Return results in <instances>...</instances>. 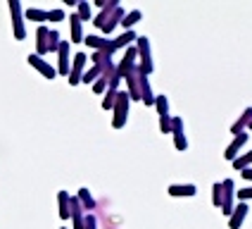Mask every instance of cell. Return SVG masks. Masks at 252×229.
<instances>
[{
    "mask_svg": "<svg viewBox=\"0 0 252 229\" xmlns=\"http://www.w3.org/2000/svg\"><path fill=\"white\" fill-rule=\"evenodd\" d=\"M86 60H88L86 53H76V55H74V62L69 65V84L71 86L81 84V76H84V70H86Z\"/></svg>",
    "mask_w": 252,
    "mask_h": 229,
    "instance_id": "cell-11",
    "label": "cell"
},
{
    "mask_svg": "<svg viewBox=\"0 0 252 229\" xmlns=\"http://www.w3.org/2000/svg\"><path fill=\"white\" fill-rule=\"evenodd\" d=\"M84 229H98V217H95V215H93V213H86Z\"/></svg>",
    "mask_w": 252,
    "mask_h": 229,
    "instance_id": "cell-31",
    "label": "cell"
},
{
    "mask_svg": "<svg viewBox=\"0 0 252 229\" xmlns=\"http://www.w3.org/2000/svg\"><path fill=\"white\" fill-rule=\"evenodd\" d=\"M250 119H252V108H245V110L240 113L238 119L233 122V127H231V134H233V136L243 134V131L248 129V124H250Z\"/></svg>",
    "mask_w": 252,
    "mask_h": 229,
    "instance_id": "cell-17",
    "label": "cell"
},
{
    "mask_svg": "<svg viewBox=\"0 0 252 229\" xmlns=\"http://www.w3.org/2000/svg\"><path fill=\"white\" fill-rule=\"evenodd\" d=\"M69 31H71V43L84 41V27H81V19L76 14H69Z\"/></svg>",
    "mask_w": 252,
    "mask_h": 229,
    "instance_id": "cell-18",
    "label": "cell"
},
{
    "mask_svg": "<svg viewBox=\"0 0 252 229\" xmlns=\"http://www.w3.org/2000/svg\"><path fill=\"white\" fill-rule=\"evenodd\" d=\"M136 50H138V70L143 72L145 76H150L155 70L153 50H150V38H148V36H138V38H136Z\"/></svg>",
    "mask_w": 252,
    "mask_h": 229,
    "instance_id": "cell-3",
    "label": "cell"
},
{
    "mask_svg": "<svg viewBox=\"0 0 252 229\" xmlns=\"http://www.w3.org/2000/svg\"><path fill=\"white\" fill-rule=\"evenodd\" d=\"M114 98H117V93H114V91H105V98H102V110H112Z\"/></svg>",
    "mask_w": 252,
    "mask_h": 229,
    "instance_id": "cell-29",
    "label": "cell"
},
{
    "mask_svg": "<svg viewBox=\"0 0 252 229\" xmlns=\"http://www.w3.org/2000/svg\"><path fill=\"white\" fill-rule=\"evenodd\" d=\"M171 136H174V146H176V151H186L188 148V139H186V127H183V119L181 117H171V131H169Z\"/></svg>",
    "mask_w": 252,
    "mask_h": 229,
    "instance_id": "cell-9",
    "label": "cell"
},
{
    "mask_svg": "<svg viewBox=\"0 0 252 229\" xmlns=\"http://www.w3.org/2000/svg\"><path fill=\"white\" fill-rule=\"evenodd\" d=\"M128 105H131V98L126 91H117V98H114V105H112V127L114 129H122L128 119Z\"/></svg>",
    "mask_w": 252,
    "mask_h": 229,
    "instance_id": "cell-4",
    "label": "cell"
},
{
    "mask_svg": "<svg viewBox=\"0 0 252 229\" xmlns=\"http://www.w3.org/2000/svg\"><path fill=\"white\" fill-rule=\"evenodd\" d=\"M95 79H100V70L95 67V65H93L91 70H86V72H84V76H81V84H93Z\"/></svg>",
    "mask_w": 252,
    "mask_h": 229,
    "instance_id": "cell-26",
    "label": "cell"
},
{
    "mask_svg": "<svg viewBox=\"0 0 252 229\" xmlns=\"http://www.w3.org/2000/svg\"><path fill=\"white\" fill-rule=\"evenodd\" d=\"M240 174H243V177H245L248 182H252V167H248V170H243Z\"/></svg>",
    "mask_w": 252,
    "mask_h": 229,
    "instance_id": "cell-33",
    "label": "cell"
},
{
    "mask_svg": "<svg viewBox=\"0 0 252 229\" xmlns=\"http://www.w3.org/2000/svg\"><path fill=\"white\" fill-rule=\"evenodd\" d=\"M107 84H110V81H107L105 76H100V79L93 81V91H95V93H105V91H107Z\"/></svg>",
    "mask_w": 252,
    "mask_h": 229,
    "instance_id": "cell-30",
    "label": "cell"
},
{
    "mask_svg": "<svg viewBox=\"0 0 252 229\" xmlns=\"http://www.w3.org/2000/svg\"><path fill=\"white\" fill-rule=\"evenodd\" d=\"M24 19H31V22H50V10H38V7H29L27 12H24Z\"/></svg>",
    "mask_w": 252,
    "mask_h": 229,
    "instance_id": "cell-20",
    "label": "cell"
},
{
    "mask_svg": "<svg viewBox=\"0 0 252 229\" xmlns=\"http://www.w3.org/2000/svg\"><path fill=\"white\" fill-rule=\"evenodd\" d=\"M167 193L169 196H174V198H193L197 193V186L195 184H169L167 189Z\"/></svg>",
    "mask_w": 252,
    "mask_h": 229,
    "instance_id": "cell-16",
    "label": "cell"
},
{
    "mask_svg": "<svg viewBox=\"0 0 252 229\" xmlns=\"http://www.w3.org/2000/svg\"><path fill=\"white\" fill-rule=\"evenodd\" d=\"M236 198H238L240 203H248V200H252V186H243L240 191H236Z\"/></svg>",
    "mask_w": 252,
    "mask_h": 229,
    "instance_id": "cell-28",
    "label": "cell"
},
{
    "mask_svg": "<svg viewBox=\"0 0 252 229\" xmlns=\"http://www.w3.org/2000/svg\"><path fill=\"white\" fill-rule=\"evenodd\" d=\"M124 7L119 5V0H110L105 7H102V12L93 19V24L102 31V34H112L117 24H122V19H124Z\"/></svg>",
    "mask_w": 252,
    "mask_h": 229,
    "instance_id": "cell-1",
    "label": "cell"
},
{
    "mask_svg": "<svg viewBox=\"0 0 252 229\" xmlns=\"http://www.w3.org/2000/svg\"><path fill=\"white\" fill-rule=\"evenodd\" d=\"M212 205H214V208L221 205V182H214V184H212Z\"/></svg>",
    "mask_w": 252,
    "mask_h": 229,
    "instance_id": "cell-27",
    "label": "cell"
},
{
    "mask_svg": "<svg viewBox=\"0 0 252 229\" xmlns=\"http://www.w3.org/2000/svg\"><path fill=\"white\" fill-rule=\"evenodd\" d=\"M248 129H252V119H250V124H248Z\"/></svg>",
    "mask_w": 252,
    "mask_h": 229,
    "instance_id": "cell-34",
    "label": "cell"
},
{
    "mask_svg": "<svg viewBox=\"0 0 252 229\" xmlns=\"http://www.w3.org/2000/svg\"><path fill=\"white\" fill-rule=\"evenodd\" d=\"M233 167L236 170H248V167H252V151H248V153H243V155H238L236 160H233Z\"/></svg>",
    "mask_w": 252,
    "mask_h": 229,
    "instance_id": "cell-25",
    "label": "cell"
},
{
    "mask_svg": "<svg viewBox=\"0 0 252 229\" xmlns=\"http://www.w3.org/2000/svg\"><path fill=\"white\" fill-rule=\"evenodd\" d=\"M69 41H60L57 45V74H64V76H69Z\"/></svg>",
    "mask_w": 252,
    "mask_h": 229,
    "instance_id": "cell-12",
    "label": "cell"
},
{
    "mask_svg": "<svg viewBox=\"0 0 252 229\" xmlns=\"http://www.w3.org/2000/svg\"><path fill=\"white\" fill-rule=\"evenodd\" d=\"M84 43L88 45V48H93V50H98V53H105V55L112 57L117 50H114V43L112 38H105V36H84Z\"/></svg>",
    "mask_w": 252,
    "mask_h": 229,
    "instance_id": "cell-8",
    "label": "cell"
},
{
    "mask_svg": "<svg viewBox=\"0 0 252 229\" xmlns=\"http://www.w3.org/2000/svg\"><path fill=\"white\" fill-rule=\"evenodd\" d=\"M27 62H29V65H31V67H33L36 72H41L45 79H55V76H57V70H55V67H53V65H50L48 60H43L41 55H36V53H31V55L27 57Z\"/></svg>",
    "mask_w": 252,
    "mask_h": 229,
    "instance_id": "cell-10",
    "label": "cell"
},
{
    "mask_svg": "<svg viewBox=\"0 0 252 229\" xmlns=\"http://www.w3.org/2000/svg\"><path fill=\"white\" fill-rule=\"evenodd\" d=\"M76 198H79V203H81V208H84L86 213H91V210H95V205H98V203H95V198H93V196H91V191H88V189H79V193H76Z\"/></svg>",
    "mask_w": 252,
    "mask_h": 229,
    "instance_id": "cell-19",
    "label": "cell"
},
{
    "mask_svg": "<svg viewBox=\"0 0 252 229\" xmlns=\"http://www.w3.org/2000/svg\"><path fill=\"white\" fill-rule=\"evenodd\" d=\"M138 38V34L131 29V31H124L122 36H117V38H112V43H114V50H119V48H128L131 43Z\"/></svg>",
    "mask_w": 252,
    "mask_h": 229,
    "instance_id": "cell-21",
    "label": "cell"
},
{
    "mask_svg": "<svg viewBox=\"0 0 252 229\" xmlns=\"http://www.w3.org/2000/svg\"><path fill=\"white\" fill-rule=\"evenodd\" d=\"M60 229H67V227H60Z\"/></svg>",
    "mask_w": 252,
    "mask_h": 229,
    "instance_id": "cell-35",
    "label": "cell"
},
{
    "mask_svg": "<svg viewBox=\"0 0 252 229\" xmlns=\"http://www.w3.org/2000/svg\"><path fill=\"white\" fill-rule=\"evenodd\" d=\"M64 19V10H50V22H62Z\"/></svg>",
    "mask_w": 252,
    "mask_h": 229,
    "instance_id": "cell-32",
    "label": "cell"
},
{
    "mask_svg": "<svg viewBox=\"0 0 252 229\" xmlns=\"http://www.w3.org/2000/svg\"><path fill=\"white\" fill-rule=\"evenodd\" d=\"M69 217L74 222V229H84V220H86V210L81 208V203L76 196H69Z\"/></svg>",
    "mask_w": 252,
    "mask_h": 229,
    "instance_id": "cell-14",
    "label": "cell"
},
{
    "mask_svg": "<svg viewBox=\"0 0 252 229\" xmlns=\"http://www.w3.org/2000/svg\"><path fill=\"white\" fill-rule=\"evenodd\" d=\"M140 17H143V12H140V10H131V12H126L124 19H122V27H124L126 31H131V29L140 22Z\"/></svg>",
    "mask_w": 252,
    "mask_h": 229,
    "instance_id": "cell-24",
    "label": "cell"
},
{
    "mask_svg": "<svg viewBox=\"0 0 252 229\" xmlns=\"http://www.w3.org/2000/svg\"><path fill=\"white\" fill-rule=\"evenodd\" d=\"M76 17H79V19H81V24H84V22H88V19H93V12H91V2H88V0H79V2H76Z\"/></svg>",
    "mask_w": 252,
    "mask_h": 229,
    "instance_id": "cell-22",
    "label": "cell"
},
{
    "mask_svg": "<svg viewBox=\"0 0 252 229\" xmlns=\"http://www.w3.org/2000/svg\"><path fill=\"white\" fill-rule=\"evenodd\" d=\"M60 34L55 29L48 27H38L36 31V55H48V53H57V45H60Z\"/></svg>",
    "mask_w": 252,
    "mask_h": 229,
    "instance_id": "cell-2",
    "label": "cell"
},
{
    "mask_svg": "<svg viewBox=\"0 0 252 229\" xmlns=\"http://www.w3.org/2000/svg\"><path fill=\"white\" fill-rule=\"evenodd\" d=\"M248 139H250V136H248L245 131L238 134V136H233V141L228 143V146H226V151H224V157L228 160V162H233V160L240 155V151H243V146L248 143Z\"/></svg>",
    "mask_w": 252,
    "mask_h": 229,
    "instance_id": "cell-13",
    "label": "cell"
},
{
    "mask_svg": "<svg viewBox=\"0 0 252 229\" xmlns=\"http://www.w3.org/2000/svg\"><path fill=\"white\" fill-rule=\"evenodd\" d=\"M10 14H12V31L17 41H24L27 38V27H24V10H22V2L19 0H10Z\"/></svg>",
    "mask_w": 252,
    "mask_h": 229,
    "instance_id": "cell-5",
    "label": "cell"
},
{
    "mask_svg": "<svg viewBox=\"0 0 252 229\" xmlns=\"http://www.w3.org/2000/svg\"><path fill=\"white\" fill-rule=\"evenodd\" d=\"M155 110L159 114V131L162 134H169L171 131V114H169V100L164 93H159V96H155Z\"/></svg>",
    "mask_w": 252,
    "mask_h": 229,
    "instance_id": "cell-7",
    "label": "cell"
},
{
    "mask_svg": "<svg viewBox=\"0 0 252 229\" xmlns=\"http://www.w3.org/2000/svg\"><path fill=\"white\" fill-rule=\"evenodd\" d=\"M57 205H60V217L62 220H69V193L67 191H60L57 193Z\"/></svg>",
    "mask_w": 252,
    "mask_h": 229,
    "instance_id": "cell-23",
    "label": "cell"
},
{
    "mask_svg": "<svg viewBox=\"0 0 252 229\" xmlns=\"http://www.w3.org/2000/svg\"><path fill=\"white\" fill-rule=\"evenodd\" d=\"M233 208H236V182L233 179H224L221 182V205H219V210L228 217L233 213Z\"/></svg>",
    "mask_w": 252,
    "mask_h": 229,
    "instance_id": "cell-6",
    "label": "cell"
},
{
    "mask_svg": "<svg viewBox=\"0 0 252 229\" xmlns=\"http://www.w3.org/2000/svg\"><path fill=\"white\" fill-rule=\"evenodd\" d=\"M248 210H250L248 203H238V205L233 208V213L228 215V229H240L243 227V222H245V217H248Z\"/></svg>",
    "mask_w": 252,
    "mask_h": 229,
    "instance_id": "cell-15",
    "label": "cell"
}]
</instances>
